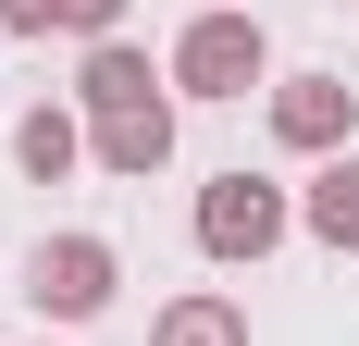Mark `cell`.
Wrapping results in <instances>:
<instances>
[{"instance_id": "obj_5", "label": "cell", "mask_w": 359, "mask_h": 346, "mask_svg": "<svg viewBox=\"0 0 359 346\" xmlns=\"http://www.w3.org/2000/svg\"><path fill=\"white\" fill-rule=\"evenodd\" d=\"M87 148H100V173H161V161H174V99H149V111H87Z\"/></svg>"}, {"instance_id": "obj_1", "label": "cell", "mask_w": 359, "mask_h": 346, "mask_svg": "<svg viewBox=\"0 0 359 346\" xmlns=\"http://www.w3.org/2000/svg\"><path fill=\"white\" fill-rule=\"evenodd\" d=\"M285 186H260V173H211V186H198V247H211V260H273V247H285Z\"/></svg>"}, {"instance_id": "obj_4", "label": "cell", "mask_w": 359, "mask_h": 346, "mask_svg": "<svg viewBox=\"0 0 359 346\" xmlns=\"http://www.w3.org/2000/svg\"><path fill=\"white\" fill-rule=\"evenodd\" d=\"M273 137L347 161V137H359V87H347V74H285V87H273Z\"/></svg>"}, {"instance_id": "obj_10", "label": "cell", "mask_w": 359, "mask_h": 346, "mask_svg": "<svg viewBox=\"0 0 359 346\" xmlns=\"http://www.w3.org/2000/svg\"><path fill=\"white\" fill-rule=\"evenodd\" d=\"M149 346H248V310L236 297H174V310L149 321Z\"/></svg>"}, {"instance_id": "obj_2", "label": "cell", "mask_w": 359, "mask_h": 346, "mask_svg": "<svg viewBox=\"0 0 359 346\" xmlns=\"http://www.w3.org/2000/svg\"><path fill=\"white\" fill-rule=\"evenodd\" d=\"M260 62H273V50H260V13H198V25L174 37V87L186 99H248Z\"/></svg>"}, {"instance_id": "obj_8", "label": "cell", "mask_w": 359, "mask_h": 346, "mask_svg": "<svg viewBox=\"0 0 359 346\" xmlns=\"http://www.w3.org/2000/svg\"><path fill=\"white\" fill-rule=\"evenodd\" d=\"M297 223H310L323 247H347V260H359V161H323V173H310V198H297Z\"/></svg>"}, {"instance_id": "obj_7", "label": "cell", "mask_w": 359, "mask_h": 346, "mask_svg": "<svg viewBox=\"0 0 359 346\" xmlns=\"http://www.w3.org/2000/svg\"><path fill=\"white\" fill-rule=\"evenodd\" d=\"M13 161H25L37 186H62V173L87 161V124H74V111H50V99H37L25 124H13Z\"/></svg>"}, {"instance_id": "obj_9", "label": "cell", "mask_w": 359, "mask_h": 346, "mask_svg": "<svg viewBox=\"0 0 359 346\" xmlns=\"http://www.w3.org/2000/svg\"><path fill=\"white\" fill-rule=\"evenodd\" d=\"M0 25H13V37H50V25H74L87 50H100V37H124V0H0Z\"/></svg>"}, {"instance_id": "obj_6", "label": "cell", "mask_w": 359, "mask_h": 346, "mask_svg": "<svg viewBox=\"0 0 359 346\" xmlns=\"http://www.w3.org/2000/svg\"><path fill=\"white\" fill-rule=\"evenodd\" d=\"M74 99H87V111H149V99H161V74H149L137 37H100V50H87V74H74Z\"/></svg>"}, {"instance_id": "obj_3", "label": "cell", "mask_w": 359, "mask_h": 346, "mask_svg": "<svg viewBox=\"0 0 359 346\" xmlns=\"http://www.w3.org/2000/svg\"><path fill=\"white\" fill-rule=\"evenodd\" d=\"M111 284H124L111 235H50V247L25 260V297H37V321H100V310H111Z\"/></svg>"}]
</instances>
